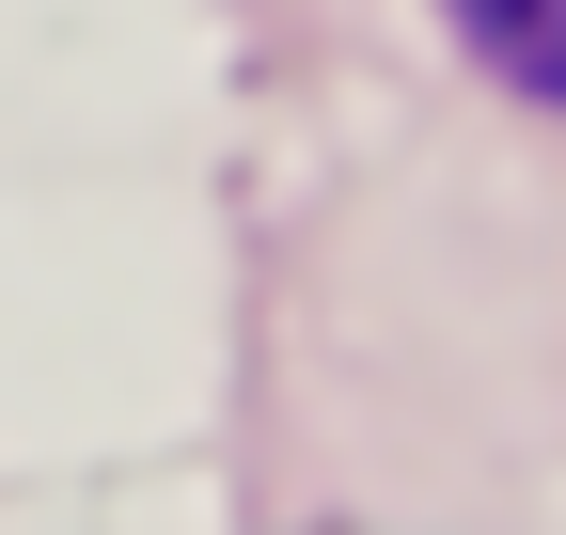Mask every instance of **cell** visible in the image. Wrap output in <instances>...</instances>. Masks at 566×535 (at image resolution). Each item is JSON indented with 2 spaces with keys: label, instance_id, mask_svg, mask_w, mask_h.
Here are the masks:
<instances>
[{
  "label": "cell",
  "instance_id": "1",
  "mask_svg": "<svg viewBox=\"0 0 566 535\" xmlns=\"http://www.w3.org/2000/svg\"><path fill=\"white\" fill-rule=\"evenodd\" d=\"M457 32L504 63L520 95H566V0H457Z\"/></svg>",
  "mask_w": 566,
  "mask_h": 535
}]
</instances>
